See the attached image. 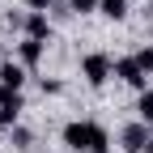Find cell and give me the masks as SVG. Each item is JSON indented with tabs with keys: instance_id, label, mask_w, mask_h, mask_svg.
Instances as JSON below:
<instances>
[{
	"instance_id": "7a4b0ae2",
	"label": "cell",
	"mask_w": 153,
	"mask_h": 153,
	"mask_svg": "<svg viewBox=\"0 0 153 153\" xmlns=\"http://www.w3.org/2000/svg\"><path fill=\"white\" fill-rule=\"evenodd\" d=\"M81 76H85L89 89H102L111 76H115V60H111L106 51H89V55H81Z\"/></svg>"
},
{
	"instance_id": "277c9868",
	"label": "cell",
	"mask_w": 153,
	"mask_h": 153,
	"mask_svg": "<svg viewBox=\"0 0 153 153\" xmlns=\"http://www.w3.org/2000/svg\"><path fill=\"white\" fill-rule=\"evenodd\" d=\"M115 76H119L123 85H132V89H149V76L136 64V55H119V60H115Z\"/></svg>"
},
{
	"instance_id": "52a82bcc",
	"label": "cell",
	"mask_w": 153,
	"mask_h": 153,
	"mask_svg": "<svg viewBox=\"0 0 153 153\" xmlns=\"http://www.w3.org/2000/svg\"><path fill=\"white\" fill-rule=\"evenodd\" d=\"M0 81H4V85H13V89H22L26 85V64H0Z\"/></svg>"
},
{
	"instance_id": "8fae6325",
	"label": "cell",
	"mask_w": 153,
	"mask_h": 153,
	"mask_svg": "<svg viewBox=\"0 0 153 153\" xmlns=\"http://www.w3.org/2000/svg\"><path fill=\"white\" fill-rule=\"evenodd\" d=\"M64 4H68V13H98V0H64Z\"/></svg>"
},
{
	"instance_id": "6da1fadb",
	"label": "cell",
	"mask_w": 153,
	"mask_h": 153,
	"mask_svg": "<svg viewBox=\"0 0 153 153\" xmlns=\"http://www.w3.org/2000/svg\"><path fill=\"white\" fill-rule=\"evenodd\" d=\"M64 145L72 153H111V132L102 123H94V119H72L64 123Z\"/></svg>"
},
{
	"instance_id": "4fadbf2b",
	"label": "cell",
	"mask_w": 153,
	"mask_h": 153,
	"mask_svg": "<svg viewBox=\"0 0 153 153\" xmlns=\"http://www.w3.org/2000/svg\"><path fill=\"white\" fill-rule=\"evenodd\" d=\"M9 102H22V89H13V85L0 81V106H9Z\"/></svg>"
},
{
	"instance_id": "5bb4252c",
	"label": "cell",
	"mask_w": 153,
	"mask_h": 153,
	"mask_svg": "<svg viewBox=\"0 0 153 153\" xmlns=\"http://www.w3.org/2000/svg\"><path fill=\"white\" fill-rule=\"evenodd\" d=\"M26 9L30 13H47V9H55V0H26Z\"/></svg>"
},
{
	"instance_id": "5b68a950",
	"label": "cell",
	"mask_w": 153,
	"mask_h": 153,
	"mask_svg": "<svg viewBox=\"0 0 153 153\" xmlns=\"http://www.w3.org/2000/svg\"><path fill=\"white\" fill-rule=\"evenodd\" d=\"M43 51H47V43H38V38H22V43H17V64H26V68H38Z\"/></svg>"
},
{
	"instance_id": "9c48e42d",
	"label": "cell",
	"mask_w": 153,
	"mask_h": 153,
	"mask_svg": "<svg viewBox=\"0 0 153 153\" xmlns=\"http://www.w3.org/2000/svg\"><path fill=\"white\" fill-rule=\"evenodd\" d=\"M22 111H26V102H9V106H0V132H13L17 119H22Z\"/></svg>"
},
{
	"instance_id": "3957f363",
	"label": "cell",
	"mask_w": 153,
	"mask_h": 153,
	"mask_svg": "<svg viewBox=\"0 0 153 153\" xmlns=\"http://www.w3.org/2000/svg\"><path fill=\"white\" fill-rule=\"evenodd\" d=\"M149 128H153V123H145V119L128 123V128L119 132V149H123V153H149V140H153Z\"/></svg>"
},
{
	"instance_id": "7c38bea8",
	"label": "cell",
	"mask_w": 153,
	"mask_h": 153,
	"mask_svg": "<svg viewBox=\"0 0 153 153\" xmlns=\"http://www.w3.org/2000/svg\"><path fill=\"white\" fill-rule=\"evenodd\" d=\"M136 64L145 68V76H153V47H140L136 51Z\"/></svg>"
},
{
	"instance_id": "9a60e30c",
	"label": "cell",
	"mask_w": 153,
	"mask_h": 153,
	"mask_svg": "<svg viewBox=\"0 0 153 153\" xmlns=\"http://www.w3.org/2000/svg\"><path fill=\"white\" fill-rule=\"evenodd\" d=\"M149 153H153V140H149Z\"/></svg>"
},
{
	"instance_id": "30bf717a",
	"label": "cell",
	"mask_w": 153,
	"mask_h": 153,
	"mask_svg": "<svg viewBox=\"0 0 153 153\" xmlns=\"http://www.w3.org/2000/svg\"><path fill=\"white\" fill-rule=\"evenodd\" d=\"M136 111H140V119H145V123H153V89H140Z\"/></svg>"
},
{
	"instance_id": "ba28073f",
	"label": "cell",
	"mask_w": 153,
	"mask_h": 153,
	"mask_svg": "<svg viewBox=\"0 0 153 153\" xmlns=\"http://www.w3.org/2000/svg\"><path fill=\"white\" fill-rule=\"evenodd\" d=\"M98 13L106 22H123L128 17V0H98Z\"/></svg>"
},
{
	"instance_id": "8992f818",
	"label": "cell",
	"mask_w": 153,
	"mask_h": 153,
	"mask_svg": "<svg viewBox=\"0 0 153 153\" xmlns=\"http://www.w3.org/2000/svg\"><path fill=\"white\" fill-rule=\"evenodd\" d=\"M26 38L47 43V38H51V17L47 13H26Z\"/></svg>"
}]
</instances>
